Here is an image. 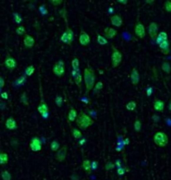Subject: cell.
<instances>
[{
	"instance_id": "cell-15",
	"label": "cell",
	"mask_w": 171,
	"mask_h": 180,
	"mask_svg": "<svg viewBox=\"0 0 171 180\" xmlns=\"http://www.w3.org/2000/svg\"><path fill=\"white\" fill-rule=\"evenodd\" d=\"M159 49L161 51L162 54L164 55H168L170 53V43H169V40H164L162 43H160L159 45Z\"/></svg>"
},
{
	"instance_id": "cell-43",
	"label": "cell",
	"mask_w": 171,
	"mask_h": 180,
	"mask_svg": "<svg viewBox=\"0 0 171 180\" xmlns=\"http://www.w3.org/2000/svg\"><path fill=\"white\" fill-rule=\"evenodd\" d=\"M158 36L161 37L163 40H168V33L165 31H160L159 33H158Z\"/></svg>"
},
{
	"instance_id": "cell-42",
	"label": "cell",
	"mask_w": 171,
	"mask_h": 180,
	"mask_svg": "<svg viewBox=\"0 0 171 180\" xmlns=\"http://www.w3.org/2000/svg\"><path fill=\"white\" fill-rule=\"evenodd\" d=\"M49 2L51 3L53 6H59L63 3V0H49Z\"/></svg>"
},
{
	"instance_id": "cell-26",
	"label": "cell",
	"mask_w": 171,
	"mask_h": 180,
	"mask_svg": "<svg viewBox=\"0 0 171 180\" xmlns=\"http://www.w3.org/2000/svg\"><path fill=\"white\" fill-rule=\"evenodd\" d=\"M161 69H162V71L165 72L166 74H169V73L171 72V64H170L169 62H167V61L162 62Z\"/></svg>"
},
{
	"instance_id": "cell-37",
	"label": "cell",
	"mask_w": 171,
	"mask_h": 180,
	"mask_svg": "<svg viewBox=\"0 0 171 180\" xmlns=\"http://www.w3.org/2000/svg\"><path fill=\"white\" fill-rule=\"evenodd\" d=\"M163 8H164V10L167 13H171V0H165Z\"/></svg>"
},
{
	"instance_id": "cell-23",
	"label": "cell",
	"mask_w": 171,
	"mask_h": 180,
	"mask_svg": "<svg viewBox=\"0 0 171 180\" xmlns=\"http://www.w3.org/2000/svg\"><path fill=\"white\" fill-rule=\"evenodd\" d=\"M72 136H73V138L75 139V140H77V141L80 140V139L83 137L81 130H80V128H78V127L72 128Z\"/></svg>"
},
{
	"instance_id": "cell-57",
	"label": "cell",
	"mask_w": 171,
	"mask_h": 180,
	"mask_svg": "<svg viewBox=\"0 0 171 180\" xmlns=\"http://www.w3.org/2000/svg\"><path fill=\"white\" fill-rule=\"evenodd\" d=\"M27 1H32V0H27Z\"/></svg>"
},
{
	"instance_id": "cell-50",
	"label": "cell",
	"mask_w": 171,
	"mask_h": 180,
	"mask_svg": "<svg viewBox=\"0 0 171 180\" xmlns=\"http://www.w3.org/2000/svg\"><path fill=\"white\" fill-rule=\"evenodd\" d=\"M116 2L121 5H126L128 3V0H116Z\"/></svg>"
},
{
	"instance_id": "cell-46",
	"label": "cell",
	"mask_w": 171,
	"mask_h": 180,
	"mask_svg": "<svg viewBox=\"0 0 171 180\" xmlns=\"http://www.w3.org/2000/svg\"><path fill=\"white\" fill-rule=\"evenodd\" d=\"M4 85H5V81H4V77L3 76H1L0 77V89H3L4 88Z\"/></svg>"
},
{
	"instance_id": "cell-8",
	"label": "cell",
	"mask_w": 171,
	"mask_h": 180,
	"mask_svg": "<svg viewBox=\"0 0 171 180\" xmlns=\"http://www.w3.org/2000/svg\"><path fill=\"white\" fill-rule=\"evenodd\" d=\"M67 152H68V147L67 145H64L62 147H60V149L56 152V155H55V159L59 162L62 163L67 157Z\"/></svg>"
},
{
	"instance_id": "cell-16",
	"label": "cell",
	"mask_w": 171,
	"mask_h": 180,
	"mask_svg": "<svg viewBox=\"0 0 171 180\" xmlns=\"http://www.w3.org/2000/svg\"><path fill=\"white\" fill-rule=\"evenodd\" d=\"M153 108H154L155 111H157V112H159V113L163 112L165 108L164 101H162L160 99H154V101H153Z\"/></svg>"
},
{
	"instance_id": "cell-5",
	"label": "cell",
	"mask_w": 171,
	"mask_h": 180,
	"mask_svg": "<svg viewBox=\"0 0 171 180\" xmlns=\"http://www.w3.org/2000/svg\"><path fill=\"white\" fill-rule=\"evenodd\" d=\"M134 33L138 38H140V39H143V38L146 36V28H145L144 24L139 20V18H138L136 20V22H135Z\"/></svg>"
},
{
	"instance_id": "cell-22",
	"label": "cell",
	"mask_w": 171,
	"mask_h": 180,
	"mask_svg": "<svg viewBox=\"0 0 171 180\" xmlns=\"http://www.w3.org/2000/svg\"><path fill=\"white\" fill-rule=\"evenodd\" d=\"M26 78H27V76L25 75V74H23L22 76H20V77H18L17 79H15L13 81V83H12V86H13V87H20V86L24 85L25 82H26Z\"/></svg>"
},
{
	"instance_id": "cell-40",
	"label": "cell",
	"mask_w": 171,
	"mask_h": 180,
	"mask_svg": "<svg viewBox=\"0 0 171 180\" xmlns=\"http://www.w3.org/2000/svg\"><path fill=\"white\" fill-rule=\"evenodd\" d=\"M20 101H21L22 103H24L25 105H28L29 102L28 100H27V95H26V92H23L21 94V96H20Z\"/></svg>"
},
{
	"instance_id": "cell-2",
	"label": "cell",
	"mask_w": 171,
	"mask_h": 180,
	"mask_svg": "<svg viewBox=\"0 0 171 180\" xmlns=\"http://www.w3.org/2000/svg\"><path fill=\"white\" fill-rule=\"evenodd\" d=\"M94 124V120L90 117L89 114H87L86 112L81 111L80 113H78L76 119V125L77 127L80 129H87L88 127L92 126Z\"/></svg>"
},
{
	"instance_id": "cell-38",
	"label": "cell",
	"mask_w": 171,
	"mask_h": 180,
	"mask_svg": "<svg viewBox=\"0 0 171 180\" xmlns=\"http://www.w3.org/2000/svg\"><path fill=\"white\" fill-rule=\"evenodd\" d=\"M13 21L15 22L16 24H21L22 21H23V19H22V17L20 16L18 13H13Z\"/></svg>"
},
{
	"instance_id": "cell-12",
	"label": "cell",
	"mask_w": 171,
	"mask_h": 180,
	"mask_svg": "<svg viewBox=\"0 0 171 180\" xmlns=\"http://www.w3.org/2000/svg\"><path fill=\"white\" fill-rule=\"evenodd\" d=\"M130 81H131L133 85H137L140 81V74L135 67L132 68L131 73H130Z\"/></svg>"
},
{
	"instance_id": "cell-32",
	"label": "cell",
	"mask_w": 171,
	"mask_h": 180,
	"mask_svg": "<svg viewBox=\"0 0 171 180\" xmlns=\"http://www.w3.org/2000/svg\"><path fill=\"white\" fill-rule=\"evenodd\" d=\"M103 82L102 81H98V82H96V84H95L94 88H93V94H96V93L99 92L100 90L103 89Z\"/></svg>"
},
{
	"instance_id": "cell-29",
	"label": "cell",
	"mask_w": 171,
	"mask_h": 180,
	"mask_svg": "<svg viewBox=\"0 0 171 180\" xmlns=\"http://www.w3.org/2000/svg\"><path fill=\"white\" fill-rule=\"evenodd\" d=\"M0 175H1L2 180H12V175L8 170H2Z\"/></svg>"
},
{
	"instance_id": "cell-52",
	"label": "cell",
	"mask_w": 171,
	"mask_h": 180,
	"mask_svg": "<svg viewBox=\"0 0 171 180\" xmlns=\"http://www.w3.org/2000/svg\"><path fill=\"white\" fill-rule=\"evenodd\" d=\"M113 166H114V165H113L111 162H108V163L106 164V169H107V170H110V169H111Z\"/></svg>"
},
{
	"instance_id": "cell-17",
	"label": "cell",
	"mask_w": 171,
	"mask_h": 180,
	"mask_svg": "<svg viewBox=\"0 0 171 180\" xmlns=\"http://www.w3.org/2000/svg\"><path fill=\"white\" fill-rule=\"evenodd\" d=\"M5 127H6L8 130H15L17 129V122L15 120L14 117H8L5 121Z\"/></svg>"
},
{
	"instance_id": "cell-1",
	"label": "cell",
	"mask_w": 171,
	"mask_h": 180,
	"mask_svg": "<svg viewBox=\"0 0 171 180\" xmlns=\"http://www.w3.org/2000/svg\"><path fill=\"white\" fill-rule=\"evenodd\" d=\"M83 79L85 83V87H86V94L90 92L91 90H93L95 86V71L93 68L90 66L86 67L84 69L83 72Z\"/></svg>"
},
{
	"instance_id": "cell-36",
	"label": "cell",
	"mask_w": 171,
	"mask_h": 180,
	"mask_svg": "<svg viewBox=\"0 0 171 180\" xmlns=\"http://www.w3.org/2000/svg\"><path fill=\"white\" fill-rule=\"evenodd\" d=\"M15 32H16L17 35H19V36H22V35L26 34V29H25V27L23 26V25H20V26H18L16 28Z\"/></svg>"
},
{
	"instance_id": "cell-20",
	"label": "cell",
	"mask_w": 171,
	"mask_h": 180,
	"mask_svg": "<svg viewBox=\"0 0 171 180\" xmlns=\"http://www.w3.org/2000/svg\"><path fill=\"white\" fill-rule=\"evenodd\" d=\"M82 168H83V170L85 171V173H86L87 175L91 174V172L93 171L92 170V162L90 160H88V159H84L83 162H82Z\"/></svg>"
},
{
	"instance_id": "cell-28",
	"label": "cell",
	"mask_w": 171,
	"mask_h": 180,
	"mask_svg": "<svg viewBox=\"0 0 171 180\" xmlns=\"http://www.w3.org/2000/svg\"><path fill=\"white\" fill-rule=\"evenodd\" d=\"M34 72H35V66H34V65H28V66L25 68L24 74L26 75L27 77H29V76H31Z\"/></svg>"
},
{
	"instance_id": "cell-25",
	"label": "cell",
	"mask_w": 171,
	"mask_h": 180,
	"mask_svg": "<svg viewBox=\"0 0 171 180\" xmlns=\"http://www.w3.org/2000/svg\"><path fill=\"white\" fill-rule=\"evenodd\" d=\"M8 159H9L8 154L4 151H1V153H0V164H1L2 166L7 164L8 163Z\"/></svg>"
},
{
	"instance_id": "cell-44",
	"label": "cell",
	"mask_w": 171,
	"mask_h": 180,
	"mask_svg": "<svg viewBox=\"0 0 171 180\" xmlns=\"http://www.w3.org/2000/svg\"><path fill=\"white\" fill-rule=\"evenodd\" d=\"M1 99L2 100H8V92H6V91H3V92L1 93Z\"/></svg>"
},
{
	"instance_id": "cell-53",
	"label": "cell",
	"mask_w": 171,
	"mask_h": 180,
	"mask_svg": "<svg viewBox=\"0 0 171 180\" xmlns=\"http://www.w3.org/2000/svg\"><path fill=\"white\" fill-rule=\"evenodd\" d=\"M129 143H130V140H129V139H128V138H125V140L123 141V145H124V146L128 145V144H129Z\"/></svg>"
},
{
	"instance_id": "cell-39",
	"label": "cell",
	"mask_w": 171,
	"mask_h": 180,
	"mask_svg": "<svg viewBox=\"0 0 171 180\" xmlns=\"http://www.w3.org/2000/svg\"><path fill=\"white\" fill-rule=\"evenodd\" d=\"M55 103L58 107H61L62 104H63V97L61 95H56L55 97Z\"/></svg>"
},
{
	"instance_id": "cell-7",
	"label": "cell",
	"mask_w": 171,
	"mask_h": 180,
	"mask_svg": "<svg viewBox=\"0 0 171 180\" xmlns=\"http://www.w3.org/2000/svg\"><path fill=\"white\" fill-rule=\"evenodd\" d=\"M29 148H30V150L33 152L41 151L43 146H42V142H41V140H40V138L39 137L31 138V140H30V142H29Z\"/></svg>"
},
{
	"instance_id": "cell-24",
	"label": "cell",
	"mask_w": 171,
	"mask_h": 180,
	"mask_svg": "<svg viewBox=\"0 0 171 180\" xmlns=\"http://www.w3.org/2000/svg\"><path fill=\"white\" fill-rule=\"evenodd\" d=\"M60 40H61V42L62 43H64V44H66V45H71L72 44V40L70 39V37L68 36V34L66 33V32H63L61 35V37H60Z\"/></svg>"
},
{
	"instance_id": "cell-4",
	"label": "cell",
	"mask_w": 171,
	"mask_h": 180,
	"mask_svg": "<svg viewBox=\"0 0 171 180\" xmlns=\"http://www.w3.org/2000/svg\"><path fill=\"white\" fill-rule=\"evenodd\" d=\"M112 47V54H111V64L113 68H117L121 64L122 62V53L117 49L113 44H111Z\"/></svg>"
},
{
	"instance_id": "cell-35",
	"label": "cell",
	"mask_w": 171,
	"mask_h": 180,
	"mask_svg": "<svg viewBox=\"0 0 171 180\" xmlns=\"http://www.w3.org/2000/svg\"><path fill=\"white\" fill-rule=\"evenodd\" d=\"M71 66L72 69H79L80 68V61L77 57H74L71 61Z\"/></svg>"
},
{
	"instance_id": "cell-3",
	"label": "cell",
	"mask_w": 171,
	"mask_h": 180,
	"mask_svg": "<svg viewBox=\"0 0 171 180\" xmlns=\"http://www.w3.org/2000/svg\"><path fill=\"white\" fill-rule=\"evenodd\" d=\"M153 141L154 143L156 144L158 147H161V148H164V147L167 146L168 142H169V138H168V135L163 131H158L154 134L153 136Z\"/></svg>"
},
{
	"instance_id": "cell-56",
	"label": "cell",
	"mask_w": 171,
	"mask_h": 180,
	"mask_svg": "<svg viewBox=\"0 0 171 180\" xmlns=\"http://www.w3.org/2000/svg\"><path fill=\"white\" fill-rule=\"evenodd\" d=\"M168 110H169L170 112H171V99L169 101V103H168Z\"/></svg>"
},
{
	"instance_id": "cell-21",
	"label": "cell",
	"mask_w": 171,
	"mask_h": 180,
	"mask_svg": "<svg viewBox=\"0 0 171 180\" xmlns=\"http://www.w3.org/2000/svg\"><path fill=\"white\" fill-rule=\"evenodd\" d=\"M77 116H78V113H77L76 109H75L74 107H71L69 109L68 113H67V120L70 121V122L76 121Z\"/></svg>"
},
{
	"instance_id": "cell-55",
	"label": "cell",
	"mask_w": 171,
	"mask_h": 180,
	"mask_svg": "<svg viewBox=\"0 0 171 180\" xmlns=\"http://www.w3.org/2000/svg\"><path fill=\"white\" fill-rule=\"evenodd\" d=\"M116 166H117V168L121 167V161H120V160H117V161H116Z\"/></svg>"
},
{
	"instance_id": "cell-54",
	"label": "cell",
	"mask_w": 171,
	"mask_h": 180,
	"mask_svg": "<svg viewBox=\"0 0 171 180\" xmlns=\"http://www.w3.org/2000/svg\"><path fill=\"white\" fill-rule=\"evenodd\" d=\"M145 2H146L147 4H153L155 2V0H145Z\"/></svg>"
},
{
	"instance_id": "cell-30",
	"label": "cell",
	"mask_w": 171,
	"mask_h": 180,
	"mask_svg": "<svg viewBox=\"0 0 171 180\" xmlns=\"http://www.w3.org/2000/svg\"><path fill=\"white\" fill-rule=\"evenodd\" d=\"M97 42H98V44H100V45H106L108 43V39L105 36H103V35L98 34L97 35Z\"/></svg>"
},
{
	"instance_id": "cell-45",
	"label": "cell",
	"mask_w": 171,
	"mask_h": 180,
	"mask_svg": "<svg viewBox=\"0 0 171 180\" xmlns=\"http://www.w3.org/2000/svg\"><path fill=\"white\" fill-rule=\"evenodd\" d=\"M39 12L42 15H46L47 11H46V8H45V5H41V6L39 7Z\"/></svg>"
},
{
	"instance_id": "cell-31",
	"label": "cell",
	"mask_w": 171,
	"mask_h": 180,
	"mask_svg": "<svg viewBox=\"0 0 171 180\" xmlns=\"http://www.w3.org/2000/svg\"><path fill=\"white\" fill-rule=\"evenodd\" d=\"M50 148H51V151L53 152H57L60 149V144L57 140H53L51 143H50Z\"/></svg>"
},
{
	"instance_id": "cell-33",
	"label": "cell",
	"mask_w": 171,
	"mask_h": 180,
	"mask_svg": "<svg viewBox=\"0 0 171 180\" xmlns=\"http://www.w3.org/2000/svg\"><path fill=\"white\" fill-rule=\"evenodd\" d=\"M133 128H134V130L136 131V132H140L142 129V123L141 121L139 120V119H136V120L134 121V124H133Z\"/></svg>"
},
{
	"instance_id": "cell-19",
	"label": "cell",
	"mask_w": 171,
	"mask_h": 180,
	"mask_svg": "<svg viewBox=\"0 0 171 180\" xmlns=\"http://www.w3.org/2000/svg\"><path fill=\"white\" fill-rule=\"evenodd\" d=\"M37 111L41 114H44V113H47L49 112V107H48V104L45 102L44 99H41L40 100V103L38 104V107H37Z\"/></svg>"
},
{
	"instance_id": "cell-27",
	"label": "cell",
	"mask_w": 171,
	"mask_h": 180,
	"mask_svg": "<svg viewBox=\"0 0 171 180\" xmlns=\"http://www.w3.org/2000/svg\"><path fill=\"white\" fill-rule=\"evenodd\" d=\"M73 79H74V83L77 85V87H78V88H81V82H82V80H84V79H83V75L81 74V72H79L78 74H77V75L73 78Z\"/></svg>"
},
{
	"instance_id": "cell-34",
	"label": "cell",
	"mask_w": 171,
	"mask_h": 180,
	"mask_svg": "<svg viewBox=\"0 0 171 180\" xmlns=\"http://www.w3.org/2000/svg\"><path fill=\"white\" fill-rule=\"evenodd\" d=\"M136 106H137L136 102H135V101H133V100L129 101L128 103H126V109L128 111H134L135 109H136Z\"/></svg>"
},
{
	"instance_id": "cell-14",
	"label": "cell",
	"mask_w": 171,
	"mask_h": 180,
	"mask_svg": "<svg viewBox=\"0 0 171 180\" xmlns=\"http://www.w3.org/2000/svg\"><path fill=\"white\" fill-rule=\"evenodd\" d=\"M110 23H111L113 26H115V27H120V26H122V24H123V19H122V17L120 16V15H118V14H114V15H112V16H110Z\"/></svg>"
},
{
	"instance_id": "cell-49",
	"label": "cell",
	"mask_w": 171,
	"mask_h": 180,
	"mask_svg": "<svg viewBox=\"0 0 171 180\" xmlns=\"http://www.w3.org/2000/svg\"><path fill=\"white\" fill-rule=\"evenodd\" d=\"M86 143V138H84V137H82L80 140H78V144L80 146H83L84 144Z\"/></svg>"
},
{
	"instance_id": "cell-18",
	"label": "cell",
	"mask_w": 171,
	"mask_h": 180,
	"mask_svg": "<svg viewBox=\"0 0 171 180\" xmlns=\"http://www.w3.org/2000/svg\"><path fill=\"white\" fill-rule=\"evenodd\" d=\"M117 35V30L112 27H106L104 28V36L107 38L108 40L113 39Z\"/></svg>"
},
{
	"instance_id": "cell-13",
	"label": "cell",
	"mask_w": 171,
	"mask_h": 180,
	"mask_svg": "<svg viewBox=\"0 0 171 180\" xmlns=\"http://www.w3.org/2000/svg\"><path fill=\"white\" fill-rule=\"evenodd\" d=\"M22 41H23L24 46L26 47V48H28V49L32 48L35 45V39L31 36V35H29V34H25Z\"/></svg>"
},
{
	"instance_id": "cell-48",
	"label": "cell",
	"mask_w": 171,
	"mask_h": 180,
	"mask_svg": "<svg viewBox=\"0 0 171 180\" xmlns=\"http://www.w3.org/2000/svg\"><path fill=\"white\" fill-rule=\"evenodd\" d=\"M79 72H80V68H79V69H72V71H71V76L74 78L75 76L78 74Z\"/></svg>"
},
{
	"instance_id": "cell-51",
	"label": "cell",
	"mask_w": 171,
	"mask_h": 180,
	"mask_svg": "<svg viewBox=\"0 0 171 180\" xmlns=\"http://www.w3.org/2000/svg\"><path fill=\"white\" fill-rule=\"evenodd\" d=\"M97 167H98L97 161H92V170H96Z\"/></svg>"
},
{
	"instance_id": "cell-9",
	"label": "cell",
	"mask_w": 171,
	"mask_h": 180,
	"mask_svg": "<svg viewBox=\"0 0 171 180\" xmlns=\"http://www.w3.org/2000/svg\"><path fill=\"white\" fill-rule=\"evenodd\" d=\"M148 34L150 36V39L151 40H155L158 36V25L156 22H151L149 25H148V28H147Z\"/></svg>"
},
{
	"instance_id": "cell-10",
	"label": "cell",
	"mask_w": 171,
	"mask_h": 180,
	"mask_svg": "<svg viewBox=\"0 0 171 180\" xmlns=\"http://www.w3.org/2000/svg\"><path fill=\"white\" fill-rule=\"evenodd\" d=\"M78 41L80 43V45H82V46H87V45L90 44L91 39H90L89 34H88L85 30H81V31H80V34H79Z\"/></svg>"
},
{
	"instance_id": "cell-11",
	"label": "cell",
	"mask_w": 171,
	"mask_h": 180,
	"mask_svg": "<svg viewBox=\"0 0 171 180\" xmlns=\"http://www.w3.org/2000/svg\"><path fill=\"white\" fill-rule=\"evenodd\" d=\"M3 64H4L5 68H6V69H8L9 71H13L15 68L17 67L16 60H15L12 56H7L6 58H5Z\"/></svg>"
},
{
	"instance_id": "cell-6",
	"label": "cell",
	"mask_w": 171,
	"mask_h": 180,
	"mask_svg": "<svg viewBox=\"0 0 171 180\" xmlns=\"http://www.w3.org/2000/svg\"><path fill=\"white\" fill-rule=\"evenodd\" d=\"M52 71L57 77H62L65 73V68H64V62L62 60H58L55 62V64L52 67Z\"/></svg>"
},
{
	"instance_id": "cell-41",
	"label": "cell",
	"mask_w": 171,
	"mask_h": 180,
	"mask_svg": "<svg viewBox=\"0 0 171 180\" xmlns=\"http://www.w3.org/2000/svg\"><path fill=\"white\" fill-rule=\"evenodd\" d=\"M128 171H129V170H128L127 168H123V167H119V168H117V174H118V175H120V176L124 175L125 172H128Z\"/></svg>"
},
{
	"instance_id": "cell-47",
	"label": "cell",
	"mask_w": 171,
	"mask_h": 180,
	"mask_svg": "<svg viewBox=\"0 0 171 180\" xmlns=\"http://www.w3.org/2000/svg\"><path fill=\"white\" fill-rule=\"evenodd\" d=\"M152 93H153V88L152 87H147V89H146V95L149 97V96H151L152 95Z\"/></svg>"
}]
</instances>
